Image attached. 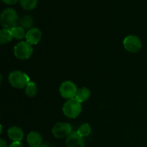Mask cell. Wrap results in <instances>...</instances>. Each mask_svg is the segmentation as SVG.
Returning <instances> with one entry per match:
<instances>
[{
  "label": "cell",
  "mask_w": 147,
  "mask_h": 147,
  "mask_svg": "<svg viewBox=\"0 0 147 147\" xmlns=\"http://www.w3.org/2000/svg\"><path fill=\"white\" fill-rule=\"evenodd\" d=\"M123 45L126 51L132 53H138L142 49V46L140 39L135 35H129L125 37Z\"/></svg>",
  "instance_id": "obj_7"
},
{
  "label": "cell",
  "mask_w": 147,
  "mask_h": 147,
  "mask_svg": "<svg viewBox=\"0 0 147 147\" xmlns=\"http://www.w3.org/2000/svg\"><path fill=\"white\" fill-rule=\"evenodd\" d=\"M9 82L12 87L17 89L26 88L30 82V77L26 73L20 70H14L9 73L8 77Z\"/></svg>",
  "instance_id": "obj_2"
},
{
  "label": "cell",
  "mask_w": 147,
  "mask_h": 147,
  "mask_svg": "<svg viewBox=\"0 0 147 147\" xmlns=\"http://www.w3.org/2000/svg\"><path fill=\"white\" fill-rule=\"evenodd\" d=\"M1 1H2L3 2L5 3V4L11 5V4H16V3H17L19 0H1Z\"/></svg>",
  "instance_id": "obj_20"
},
{
  "label": "cell",
  "mask_w": 147,
  "mask_h": 147,
  "mask_svg": "<svg viewBox=\"0 0 147 147\" xmlns=\"http://www.w3.org/2000/svg\"><path fill=\"white\" fill-rule=\"evenodd\" d=\"M82 111V104L76 98L67 100L64 103L63 111L65 116L69 119H76Z\"/></svg>",
  "instance_id": "obj_3"
},
{
  "label": "cell",
  "mask_w": 147,
  "mask_h": 147,
  "mask_svg": "<svg viewBox=\"0 0 147 147\" xmlns=\"http://www.w3.org/2000/svg\"><path fill=\"white\" fill-rule=\"evenodd\" d=\"M0 127H1V131H0V133H2V131H3V128H2V125H1L0 126Z\"/></svg>",
  "instance_id": "obj_23"
},
{
  "label": "cell",
  "mask_w": 147,
  "mask_h": 147,
  "mask_svg": "<svg viewBox=\"0 0 147 147\" xmlns=\"http://www.w3.org/2000/svg\"><path fill=\"white\" fill-rule=\"evenodd\" d=\"M33 53L32 45L27 41H22L17 43L14 48V54L20 60H27Z\"/></svg>",
  "instance_id": "obj_4"
},
{
  "label": "cell",
  "mask_w": 147,
  "mask_h": 147,
  "mask_svg": "<svg viewBox=\"0 0 147 147\" xmlns=\"http://www.w3.org/2000/svg\"><path fill=\"white\" fill-rule=\"evenodd\" d=\"M11 35H12L13 38L16 39V40H22L26 37L25 30L21 27H15L11 30Z\"/></svg>",
  "instance_id": "obj_15"
},
{
  "label": "cell",
  "mask_w": 147,
  "mask_h": 147,
  "mask_svg": "<svg viewBox=\"0 0 147 147\" xmlns=\"http://www.w3.org/2000/svg\"><path fill=\"white\" fill-rule=\"evenodd\" d=\"M9 147H24L21 142H13Z\"/></svg>",
  "instance_id": "obj_19"
},
{
  "label": "cell",
  "mask_w": 147,
  "mask_h": 147,
  "mask_svg": "<svg viewBox=\"0 0 147 147\" xmlns=\"http://www.w3.org/2000/svg\"><path fill=\"white\" fill-rule=\"evenodd\" d=\"M19 24H20V27H22L24 30H29L30 29L32 28V27L33 25V19L30 16L25 15L20 19Z\"/></svg>",
  "instance_id": "obj_14"
},
{
  "label": "cell",
  "mask_w": 147,
  "mask_h": 147,
  "mask_svg": "<svg viewBox=\"0 0 147 147\" xmlns=\"http://www.w3.org/2000/svg\"><path fill=\"white\" fill-rule=\"evenodd\" d=\"M77 131L82 137H87L91 133V126L89 123H85L78 128Z\"/></svg>",
  "instance_id": "obj_17"
},
{
  "label": "cell",
  "mask_w": 147,
  "mask_h": 147,
  "mask_svg": "<svg viewBox=\"0 0 147 147\" xmlns=\"http://www.w3.org/2000/svg\"><path fill=\"white\" fill-rule=\"evenodd\" d=\"M12 38L13 37L10 30L3 28L0 30V43L1 45L7 44V43L10 42Z\"/></svg>",
  "instance_id": "obj_13"
},
{
  "label": "cell",
  "mask_w": 147,
  "mask_h": 147,
  "mask_svg": "<svg viewBox=\"0 0 147 147\" xmlns=\"http://www.w3.org/2000/svg\"><path fill=\"white\" fill-rule=\"evenodd\" d=\"M59 91H60L62 97L69 100V99L74 98L76 97L78 89L74 83H73L72 81H69V80H66L61 83L60 88H59Z\"/></svg>",
  "instance_id": "obj_6"
},
{
  "label": "cell",
  "mask_w": 147,
  "mask_h": 147,
  "mask_svg": "<svg viewBox=\"0 0 147 147\" xmlns=\"http://www.w3.org/2000/svg\"><path fill=\"white\" fill-rule=\"evenodd\" d=\"M0 147H8L5 141L2 139H0Z\"/></svg>",
  "instance_id": "obj_21"
},
{
  "label": "cell",
  "mask_w": 147,
  "mask_h": 147,
  "mask_svg": "<svg viewBox=\"0 0 147 147\" xmlns=\"http://www.w3.org/2000/svg\"><path fill=\"white\" fill-rule=\"evenodd\" d=\"M66 145L67 147H85V142L78 131H73L66 139Z\"/></svg>",
  "instance_id": "obj_8"
},
{
  "label": "cell",
  "mask_w": 147,
  "mask_h": 147,
  "mask_svg": "<svg viewBox=\"0 0 147 147\" xmlns=\"http://www.w3.org/2000/svg\"><path fill=\"white\" fill-rule=\"evenodd\" d=\"M37 85L34 82H31L27 84L25 88V94L26 96L30 98H33L37 95Z\"/></svg>",
  "instance_id": "obj_16"
},
{
  "label": "cell",
  "mask_w": 147,
  "mask_h": 147,
  "mask_svg": "<svg viewBox=\"0 0 147 147\" xmlns=\"http://www.w3.org/2000/svg\"><path fill=\"white\" fill-rule=\"evenodd\" d=\"M73 131L72 126L70 123L65 122H59L55 123L52 129V134L57 139H63L67 137Z\"/></svg>",
  "instance_id": "obj_5"
},
{
  "label": "cell",
  "mask_w": 147,
  "mask_h": 147,
  "mask_svg": "<svg viewBox=\"0 0 147 147\" xmlns=\"http://www.w3.org/2000/svg\"><path fill=\"white\" fill-rule=\"evenodd\" d=\"M0 22L4 29L10 30L17 27L18 23V15L12 8H7L1 12Z\"/></svg>",
  "instance_id": "obj_1"
},
{
  "label": "cell",
  "mask_w": 147,
  "mask_h": 147,
  "mask_svg": "<svg viewBox=\"0 0 147 147\" xmlns=\"http://www.w3.org/2000/svg\"><path fill=\"white\" fill-rule=\"evenodd\" d=\"M27 142L30 147H40L42 146V138L37 131H31L27 136Z\"/></svg>",
  "instance_id": "obj_11"
},
{
  "label": "cell",
  "mask_w": 147,
  "mask_h": 147,
  "mask_svg": "<svg viewBox=\"0 0 147 147\" xmlns=\"http://www.w3.org/2000/svg\"><path fill=\"white\" fill-rule=\"evenodd\" d=\"M9 138L13 141V142H21L24 137V132L21 128L18 126H11L7 131Z\"/></svg>",
  "instance_id": "obj_10"
},
{
  "label": "cell",
  "mask_w": 147,
  "mask_h": 147,
  "mask_svg": "<svg viewBox=\"0 0 147 147\" xmlns=\"http://www.w3.org/2000/svg\"><path fill=\"white\" fill-rule=\"evenodd\" d=\"M90 97V91L88 88L86 87H83L80 89H78L77 93H76V98L80 103L86 101L88 100Z\"/></svg>",
  "instance_id": "obj_12"
},
{
  "label": "cell",
  "mask_w": 147,
  "mask_h": 147,
  "mask_svg": "<svg viewBox=\"0 0 147 147\" xmlns=\"http://www.w3.org/2000/svg\"><path fill=\"white\" fill-rule=\"evenodd\" d=\"M40 147H50V146L48 144H42V146Z\"/></svg>",
  "instance_id": "obj_22"
},
{
  "label": "cell",
  "mask_w": 147,
  "mask_h": 147,
  "mask_svg": "<svg viewBox=\"0 0 147 147\" xmlns=\"http://www.w3.org/2000/svg\"><path fill=\"white\" fill-rule=\"evenodd\" d=\"M26 41L31 44L32 45H34L39 43L42 38V32L40 29L37 27H32L27 30L26 32Z\"/></svg>",
  "instance_id": "obj_9"
},
{
  "label": "cell",
  "mask_w": 147,
  "mask_h": 147,
  "mask_svg": "<svg viewBox=\"0 0 147 147\" xmlns=\"http://www.w3.org/2000/svg\"><path fill=\"white\" fill-rule=\"evenodd\" d=\"M20 1L22 7L27 10L33 9L37 4V0H20Z\"/></svg>",
  "instance_id": "obj_18"
}]
</instances>
